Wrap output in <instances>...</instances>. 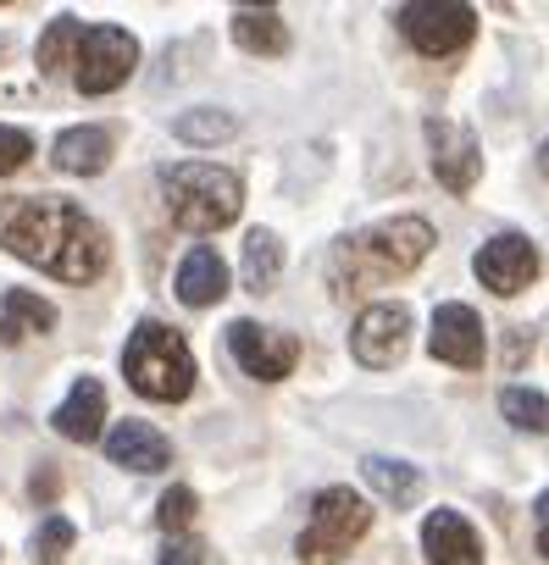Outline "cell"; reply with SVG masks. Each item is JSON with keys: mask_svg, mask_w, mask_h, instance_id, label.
<instances>
[{"mask_svg": "<svg viewBox=\"0 0 549 565\" xmlns=\"http://www.w3.org/2000/svg\"><path fill=\"white\" fill-rule=\"evenodd\" d=\"M0 249H12L18 260H29L62 282H95L112 260L101 222L56 194H7L0 200Z\"/></svg>", "mask_w": 549, "mask_h": 565, "instance_id": "6da1fadb", "label": "cell"}, {"mask_svg": "<svg viewBox=\"0 0 549 565\" xmlns=\"http://www.w3.org/2000/svg\"><path fill=\"white\" fill-rule=\"evenodd\" d=\"M433 249V222L422 216H389L367 233H350L328 255V289L339 300H356L367 289H383L394 277H411Z\"/></svg>", "mask_w": 549, "mask_h": 565, "instance_id": "7a4b0ae2", "label": "cell"}, {"mask_svg": "<svg viewBox=\"0 0 549 565\" xmlns=\"http://www.w3.org/2000/svg\"><path fill=\"white\" fill-rule=\"evenodd\" d=\"M161 194H167V211L178 227L189 233H217L239 216L244 205V189L228 167H211V161H178L161 172Z\"/></svg>", "mask_w": 549, "mask_h": 565, "instance_id": "3957f363", "label": "cell"}, {"mask_svg": "<svg viewBox=\"0 0 549 565\" xmlns=\"http://www.w3.org/2000/svg\"><path fill=\"white\" fill-rule=\"evenodd\" d=\"M123 377L134 383V394L178 405L194 388V355H189L183 333H172L167 322H139L123 350Z\"/></svg>", "mask_w": 549, "mask_h": 565, "instance_id": "277c9868", "label": "cell"}, {"mask_svg": "<svg viewBox=\"0 0 549 565\" xmlns=\"http://www.w3.org/2000/svg\"><path fill=\"white\" fill-rule=\"evenodd\" d=\"M367 526H372V504L350 488H328V493H317L295 554H300V565H339L367 537Z\"/></svg>", "mask_w": 549, "mask_h": 565, "instance_id": "5b68a950", "label": "cell"}, {"mask_svg": "<svg viewBox=\"0 0 549 565\" xmlns=\"http://www.w3.org/2000/svg\"><path fill=\"white\" fill-rule=\"evenodd\" d=\"M139 67V45L128 29H112V23H95L78 34V56H73V84L84 95H112L128 84V73Z\"/></svg>", "mask_w": 549, "mask_h": 565, "instance_id": "8992f818", "label": "cell"}, {"mask_svg": "<svg viewBox=\"0 0 549 565\" xmlns=\"http://www.w3.org/2000/svg\"><path fill=\"white\" fill-rule=\"evenodd\" d=\"M394 23H400V34L422 56H455L477 34V12L472 7H455V0H416V7H400L394 12Z\"/></svg>", "mask_w": 549, "mask_h": 565, "instance_id": "52a82bcc", "label": "cell"}, {"mask_svg": "<svg viewBox=\"0 0 549 565\" xmlns=\"http://www.w3.org/2000/svg\"><path fill=\"white\" fill-rule=\"evenodd\" d=\"M422 134H427V156H433V178H439L450 194H472L477 178H483L477 134L461 128V122H450V117H427Z\"/></svg>", "mask_w": 549, "mask_h": 565, "instance_id": "ba28073f", "label": "cell"}, {"mask_svg": "<svg viewBox=\"0 0 549 565\" xmlns=\"http://www.w3.org/2000/svg\"><path fill=\"white\" fill-rule=\"evenodd\" d=\"M472 271H477V282L488 295H521V289H532V277H538V249H532V238L527 233H494L483 249H477V260H472Z\"/></svg>", "mask_w": 549, "mask_h": 565, "instance_id": "9c48e42d", "label": "cell"}, {"mask_svg": "<svg viewBox=\"0 0 549 565\" xmlns=\"http://www.w3.org/2000/svg\"><path fill=\"white\" fill-rule=\"evenodd\" d=\"M228 350H233V361H239L255 383H278V377H289L295 361H300V339H295V333L261 328V322H233V328H228Z\"/></svg>", "mask_w": 549, "mask_h": 565, "instance_id": "30bf717a", "label": "cell"}, {"mask_svg": "<svg viewBox=\"0 0 549 565\" xmlns=\"http://www.w3.org/2000/svg\"><path fill=\"white\" fill-rule=\"evenodd\" d=\"M350 350H356V361L372 366V372L400 366L405 350H411V311H405V306H367V311L356 317Z\"/></svg>", "mask_w": 549, "mask_h": 565, "instance_id": "8fae6325", "label": "cell"}, {"mask_svg": "<svg viewBox=\"0 0 549 565\" xmlns=\"http://www.w3.org/2000/svg\"><path fill=\"white\" fill-rule=\"evenodd\" d=\"M433 355L444 366H461V372H477L483 366V317L461 300H444L433 311Z\"/></svg>", "mask_w": 549, "mask_h": 565, "instance_id": "7c38bea8", "label": "cell"}, {"mask_svg": "<svg viewBox=\"0 0 549 565\" xmlns=\"http://www.w3.org/2000/svg\"><path fill=\"white\" fill-rule=\"evenodd\" d=\"M422 548L427 565H483V537L461 510H433L422 521Z\"/></svg>", "mask_w": 549, "mask_h": 565, "instance_id": "4fadbf2b", "label": "cell"}, {"mask_svg": "<svg viewBox=\"0 0 549 565\" xmlns=\"http://www.w3.org/2000/svg\"><path fill=\"white\" fill-rule=\"evenodd\" d=\"M106 455H112V466H128V471H167L172 466V444L150 422H117L106 433Z\"/></svg>", "mask_w": 549, "mask_h": 565, "instance_id": "5bb4252c", "label": "cell"}, {"mask_svg": "<svg viewBox=\"0 0 549 565\" xmlns=\"http://www.w3.org/2000/svg\"><path fill=\"white\" fill-rule=\"evenodd\" d=\"M228 295V266H222V255L211 249V244H194L189 255H183V266H178V300L189 306V311H205V306H217Z\"/></svg>", "mask_w": 549, "mask_h": 565, "instance_id": "9a60e30c", "label": "cell"}, {"mask_svg": "<svg viewBox=\"0 0 549 565\" xmlns=\"http://www.w3.org/2000/svg\"><path fill=\"white\" fill-rule=\"evenodd\" d=\"M51 422H56L62 438H73V444H95V438H101V422H106V388H101L95 377H78L73 394L56 405Z\"/></svg>", "mask_w": 549, "mask_h": 565, "instance_id": "2e32d148", "label": "cell"}, {"mask_svg": "<svg viewBox=\"0 0 549 565\" xmlns=\"http://www.w3.org/2000/svg\"><path fill=\"white\" fill-rule=\"evenodd\" d=\"M51 161H56V172L95 178V172H106V161H112V134H106V128H67V134L56 139Z\"/></svg>", "mask_w": 549, "mask_h": 565, "instance_id": "e0dca14e", "label": "cell"}, {"mask_svg": "<svg viewBox=\"0 0 549 565\" xmlns=\"http://www.w3.org/2000/svg\"><path fill=\"white\" fill-rule=\"evenodd\" d=\"M56 328V306L29 295V289H7V300H0V339L7 344H29L34 333H51Z\"/></svg>", "mask_w": 549, "mask_h": 565, "instance_id": "ac0fdd59", "label": "cell"}, {"mask_svg": "<svg viewBox=\"0 0 549 565\" xmlns=\"http://www.w3.org/2000/svg\"><path fill=\"white\" fill-rule=\"evenodd\" d=\"M361 477H367L372 493H378L383 504H394V510L416 504V493H422V471L405 466V460H389V455H367V460H361Z\"/></svg>", "mask_w": 549, "mask_h": 565, "instance_id": "d6986e66", "label": "cell"}, {"mask_svg": "<svg viewBox=\"0 0 549 565\" xmlns=\"http://www.w3.org/2000/svg\"><path fill=\"white\" fill-rule=\"evenodd\" d=\"M233 40L250 51V56H284L289 51V29H284V18L278 12H255V7H239L233 12Z\"/></svg>", "mask_w": 549, "mask_h": 565, "instance_id": "ffe728a7", "label": "cell"}, {"mask_svg": "<svg viewBox=\"0 0 549 565\" xmlns=\"http://www.w3.org/2000/svg\"><path fill=\"white\" fill-rule=\"evenodd\" d=\"M278 271H284V244L266 227H250V238H244V289L266 295L272 282H278Z\"/></svg>", "mask_w": 549, "mask_h": 565, "instance_id": "44dd1931", "label": "cell"}, {"mask_svg": "<svg viewBox=\"0 0 549 565\" xmlns=\"http://www.w3.org/2000/svg\"><path fill=\"white\" fill-rule=\"evenodd\" d=\"M172 134H178L183 145H222V139H233V134H239V122H233V111L200 106V111H183V117L172 122Z\"/></svg>", "mask_w": 549, "mask_h": 565, "instance_id": "7402d4cb", "label": "cell"}, {"mask_svg": "<svg viewBox=\"0 0 549 565\" xmlns=\"http://www.w3.org/2000/svg\"><path fill=\"white\" fill-rule=\"evenodd\" d=\"M78 34H84L78 18H56V23L45 29V40H40V73H45V78H56L62 67H73V56H78Z\"/></svg>", "mask_w": 549, "mask_h": 565, "instance_id": "603a6c76", "label": "cell"}, {"mask_svg": "<svg viewBox=\"0 0 549 565\" xmlns=\"http://www.w3.org/2000/svg\"><path fill=\"white\" fill-rule=\"evenodd\" d=\"M499 411H505V422L521 427V433H543V427H549V399H543L538 388H505V394H499Z\"/></svg>", "mask_w": 549, "mask_h": 565, "instance_id": "cb8c5ba5", "label": "cell"}, {"mask_svg": "<svg viewBox=\"0 0 549 565\" xmlns=\"http://www.w3.org/2000/svg\"><path fill=\"white\" fill-rule=\"evenodd\" d=\"M73 521L67 515H45L40 521V532H34V565H62L67 559V548H73Z\"/></svg>", "mask_w": 549, "mask_h": 565, "instance_id": "d4e9b609", "label": "cell"}, {"mask_svg": "<svg viewBox=\"0 0 549 565\" xmlns=\"http://www.w3.org/2000/svg\"><path fill=\"white\" fill-rule=\"evenodd\" d=\"M156 521H161V532H183L194 521V493L189 488H167L161 504H156Z\"/></svg>", "mask_w": 549, "mask_h": 565, "instance_id": "484cf974", "label": "cell"}, {"mask_svg": "<svg viewBox=\"0 0 549 565\" xmlns=\"http://www.w3.org/2000/svg\"><path fill=\"white\" fill-rule=\"evenodd\" d=\"M29 156H34V139H29L23 128H7V122H0V178L23 172V167H29Z\"/></svg>", "mask_w": 549, "mask_h": 565, "instance_id": "4316f807", "label": "cell"}, {"mask_svg": "<svg viewBox=\"0 0 549 565\" xmlns=\"http://www.w3.org/2000/svg\"><path fill=\"white\" fill-rule=\"evenodd\" d=\"M161 565H200V543L194 537H172L161 548Z\"/></svg>", "mask_w": 549, "mask_h": 565, "instance_id": "83f0119b", "label": "cell"}, {"mask_svg": "<svg viewBox=\"0 0 549 565\" xmlns=\"http://www.w3.org/2000/svg\"><path fill=\"white\" fill-rule=\"evenodd\" d=\"M538 548L549 554V488L538 493Z\"/></svg>", "mask_w": 549, "mask_h": 565, "instance_id": "f1b7e54d", "label": "cell"}, {"mask_svg": "<svg viewBox=\"0 0 549 565\" xmlns=\"http://www.w3.org/2000/svg\"><path fill=\"white\" fill-rule=\"evenodd\" d=\"M527 344H532V328H516V339H510V366H521Z\"/></svg>", "mask_w": 549, "mask_h": 565, "instance_id": "f546056e", "label": "cell"}, {"mask_svg": "<svg viewBox=\"0 0 549 565\" xmlns=\"http://www.w3.org/2000/svg\"><path fill=\"white\" fill-rule=\"evenodd\" d=\"M538 172H549V139L538 145Z\"/></svg>", "mask_w": 549, "mask_h": 565, "instance_id": "4dcf8cb0", "label": "cell"}]
</instances>
